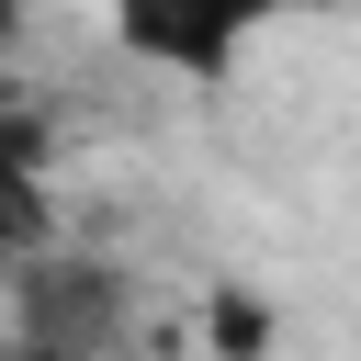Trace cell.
<instances>
[{
  "label": "cell",
  "mask_w": 361,
  "mask_h": 361,
  "mask_svg": "<svg viewBox=\"0 0 361 361\" xmlns=\"http://www.w3.org/2000/svg\"><path fill=\"white\" fill-rule=\"evenodd\" d=\"M113 338V282L102 271H34V361H90Z\"/></svg>",
  "instance_id": "obj_1"
},
{
  "label": "cell",
  "mask_w": 361,
  "mask_h": 361,
  "mask_svg": "<svg viewBox=\"0 0 361 361\" xmlns=\"http://www.w3.org/2000/svg\"><path fill=\"white\" fill-rule=\"evenodd\" d=\"M113 34H124L135 56L180 68V79H226V68H237V45H248V23H158V11H124Z\"/></svg>",
  "instance_id": "obj_2"
},
{
  "label": "cell",
  "mask_w": 361,
  "mask_h": 361,
  "mask_svg": "<svg viewBox=\"0 0 361 361\" xmlns=\"http://www.w3.org/2000/svg\"><path fill=\"white\" fill-rule=\"evenodd\" d=\"M45 248V180L23 158V135H0V259H34Z\"/></svg>",
  "instance_id": "obj_3"
},
{
  "label": "cell",
  "mask_w": 361,
  "mask_h": 361,
  "mask_svg": "<svg viewBox=\"0 0 361 361\" xmlns=\"http://www.w3.org/2000/svg\"><path fill=\"white\" fill-rule=\"evenodd\" d=\"M214 338H226V350H237V361H248V350H259V338H271V316H259V305H248V293H226V305H214Z\"/></svg>",
  "instance_id": "obj_4"
},
{
  "label": "cell",
  "mask_w": 361,
  "mask_h": 361,
  "mask_svg": "<svg viewBox=\"0 0 361 361\" xmlns=\"http://www.w3.org/2000/svg\"><path fill=\"white\" fill-rule=\"evenodd\" d=\"M11 34H23V23H11V11H0V45H11Z\"/></svg>",
  "instance_id": "obj_5"
}]
</instances>
